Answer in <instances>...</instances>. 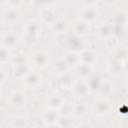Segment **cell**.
<instances>
[{"label": "cell", "instance_id": "6da1fadb", "mask_svg": "<svg viewBox=\"0 0 128 128\" xmlns=\"http://www.w3.org/2000/svg\"><path fill=\"white\" fill-rule=\"evenodd\" d=\"M40 33H41L40 23L35 20L29 21L24 28L23 42H25L27 45H34L37 42Z\"/></svg>", "mask_w": 128, "mask_h": 128}, {"label": "cell", "instance_id": "7a4b0ae2", "mask_svg": "<svg viewBox=\"0 0 128 128\" xmlns=\"http://www.w3.org/2000/svg\"><path fill=\"white\" fill-rule=\"evenodd\" d=\"M7 102L12 108H22L27 103V97L22 91H14L9 95Z\"/></svg>", "mask_w": 128, "mask_h": 128}, {"label": "cell", "instance_id": "3957f363", "mask_svg": "<svg viewBox=\"0 0 128 128\" xmlns=\"http://www.w3.org/2000/svg\"><path fill=\"white\" fill-rule=\"evenodd\" d=\"M94 111L99 116H106V115H108L110 113V111H111L110 102L107 99H105V98L99 99L97 102H95Z\"/></svg>", "mask_w": 128, "mask_h": 128}, {"label": "cell", "instance_id": "277c9868", "mask_svg": "<svg viewBox=\"0 0 128 128\" xmlns=\"http://www.w3.org/2000/svg\"><path fill=\"white\" fill-rule=\"evenodd\" d=\"M24 82H25L27 87H29L31 89H34V88H36V87H38L40 85V83H41V76L37 72L27 73L24 76Z\"/></svg>", "mask_w": 128, "mask_h": 128}, {"label": "cell", "instance_id": "5b68a950", "mask_svg": "<svg viewBox=\"0 0 128 128\" xmlns=\"http://www.w3.org/2000/svg\"><path fill=\"white\" fill-rule=\"evenodd\" d=\"M59 117H60L59 116V113L56 110L51 109V110H49V111H47V112L44 113L43 120L42 121L47 126H56Z\"/></svg>", "mask_w": 128, "mask_h": 128}, {"label": "cell", "instance_id": "8992f818", "mask_svg": "<svg viewBox=\"0 0 128 128\" xmlns=\"http://www.w3.org/2000/svg\"><path fill=\"white\" fill-rule=\"evenodd\" d=\"M2 42H3V45L4 47L8 48V49H11L13 47H15L18 43V38H17V35L14 34V33H6L3 37H2Z\"/></svg>", "mask_w": 128, "mask_h": 128}, {"label": "cell", "instance_id": "52a82bcc", "mask_svg": "<svg viewBox=\"0 0 128 128\" xmlns=\"http://www.w3.org/2000/svg\"><path fill=\"white\" fill-rule=\"evenodd\" d=\"M79 58H80V62H82L83 64L92 65L94 61L97 59V55L91 50H84L79 55Z\"/></svg>", "mask_w": 128, "mask_h": 128}, {"label": "cell", "instance_id": "ba28073f", "mask_svg": "<svg viewBox=\"0 0 128 128\" xmlns=\"http://www.w3.org/2000/svg\"><path fill=\"white\" fill-rule=\"evenodd\" d=\"M49 58L44 50H39L34 54V62L38 67H45Z\"/></svg>", "mask_w": 128, "mask_h": 128}, {"label": "cell", "instance_id": "9c48e42d", "mask_svg": "<svg viewBox=\"0 0 128 128\" xmlns=\"http://www.w3.org/2000/svg\"><path fill=\"white\" fill-rule=\"evenodd\" d=\"M81 18L83 21H85L86 23L90 24L91 22L95 21L96 18H97V13L94 9H92L91 7H87L86 9H84L82 11V14H81Z\"/></svg>", "mask_w": 128, "mask_h": 128}, {"label": "cell", "instance_id": "30bf717a", "mask_svg": "<svg viewBox=\"0 0 128 128\" xmlns=\"http://www.w3.org/2000/svg\"><path fill=\"white\" fill-rule=\"evenodd\" d=\"M5 20L9 23H15V22H18L20 17H21V14H20V11L16 8H13V9H10L8 10L6 13H5Z\"/></svg>", "mask_w": 128, "mask_h": 128}, {"label": "cell", "instance_id": "8fae6325", "mask_svg": "<svg viewBox=\"0 0 128 128\" xmlns=\"http://www.w3.org/2000/svg\"><path fill=\"white\" fill-rule=\"evenodd\" d=\"M63 98L60 97V96H52L48 99L47 101V106L50 108V109H54V110H58L62 107L63 105Z\"/></svg>", "mask_w": 128, "mask_h": 128}, {"label": "cell", "instance_id": "7c38bea8", "mask_svg": "<svg viewBox=\"0 0 128 128\" xmlns=\"http://www.w3.org/2000/svg\"><path fill=\"white\" fill-rule=\"evenodd\" d=\"M41 19L45 23H53L56 20L54 11L49 8H44L41 12Z\"/></svg>", "mask_w": 128, "mask_h": 128}, {"label": "cell", "instance_id": "4fadbf2b", "mask_svg": "<svg viewBox=\"0 0 128 128\" xmlns=\"http://www.w3.org/2000/svg\"><path fill=\"white\" fill-rule=\"evenodd\" d=\"M64 60L66 61V63L68 64V66H69V65L75 66V65H77V63H80L79 55H77L75 52H72V51L67 52V53L65 54Z\"/></svg>", "mask_w": 128, "mask_h": 128}, {"label": "cell", "instance_id": "5bb4252c", "mask_svg": "<svg viewBox=\"0 0 128 128\" xmlns=\"http://www.w3.org/2000/svg\"><path fill=\"white\" fill-rule=\"evenodd\" d=\"M74 30L76 33L78 34H85L87 33V31L89 30L88 28V23H86L85 21L83 20H80V21H77L75 23V26H74Z\"/></svg>", "mask_w": 128, "mask_h": 128}, {"label": "cell", "instance_id": "9a60e30c", "mask_svg": "<svg viewBox=\"0 0 128 128\" xmlns=\"http://www.w3.org/2000/svg\"><path fill=\"white\" fill-rule=\"evenodd\" d=\"M11 126L12 127H26L28 126V122L25 117L22 116H16L11 120Z\"/></svg>", "mask_w": 128, "mask_h": 128}, {"label": "cell", "instance_id": "2e32d148", "mask_svg": "<svg viewBox=\"0 0 128 128\" xmlns=\"http://www.w3.org/2000/svg\"><path fill=\"white\" fill-rule=\"evenodd\" d=\"M86 106L83 103H77L72 107V113L76 116H83L86 114Z\"/></svg>", "mask_w": 128, "mask_h": 128}, {"label": "cell", "instance_id": "e0dca14e", "mask_svg": "<svg viewBox=\"0 0 128 128\" xmlns=\"http://www.w3.org/2000/svg\"><path fill=\"white\" fill-rule=\"evenodd\" d=\"M88 90H89V86L86 85V84L83 83V82L78 83V84L75 86L76 94H77L78 96H81V97H84V96L88 93Z\"/></svg>", "mask_w": 128, "mask_h": 128}, {"label": "cell", "instance_id": "ac0fdd59", "mask_svg": "<svg viewBox=\"0 0 128 128\" xmlns=\"http://www.w3.org/2000/svg\"><path fill=\"white\" fill-rule=\"evenodd\" d=\"M67 29V24L65 21L63 20H58V21H54L53 22V30L57 31L58 33H63L65 32Z\"/></svg>", "mask_w": 128, "mask_h": 128}, {"label": "cell", "instance_id": "d6986e66", "mask_svg": "<svg viewBox=\"0 0 128 128\" xmlns=\"http://www.w3.org/2000/svg\"><path fill=\"white\" fill-rule=\"evenodd\" d=\"M55 70H57L59 73L64 74L68 70V64L64 59H60L57 62H55Z\"/></svg>", "mask_w": 128, "mask_h": 128}, {"label": "cell", "instance_id": "ffe728a7", "mask_svg": "<svg viewBox=\"0 0 128 128\" xmlns=\"http://www.w3.org/2000/svg\"><path fill=\"white\" fill-rule=\"evenodd\" d=\"M72 125H73V120L68 118V116L63 117V118L59 117V119L57 121V124H56V126H59V127H70Z\"/></svg>", "mask_w": 128, "mask_h": 128}, {"label": "cell", "instance_id": "44dd1931", "mask_svg": "<svg viewBox=\"0 0 128 128\" xmlns=\"http://www.w3.org/2000/svg\"><path fill=\"white\" fill-rule=\"evenodd\" d=\"M10 59V53L8 48L0 47V63H5Z\"/></svg>", "mask_w": 128, "mask_h": 128}, {"label": "cell", "instance_id": "7402d4cb", "mask_svg": "<svg viewBox=\"0 0 128 128\" xmlns=\"http://www.w3.org/2000/svg\"><path fill=\"white\" fill-rule=\"evenodd\" d=\"M62 84L64 86L65 89H68L69 87H71L73 85V77L69 74L64 73L63 74V78H62Z\"/></svg>", "mask_w": 128, "mask_h": 128}, {"label": "cell", "instance_id": "603a6c76", "mask_svg": "<svg viewBox=\"0 0 128 128\" xmlns=\"http://www.w3.org/2000/svg\"><path fill=\"white\" fill-rule=\"evenodd\" d=\"M91 65H87V64H81L79 66V74L82 76V77H88L89 74H90V71H91Z\"/></svg>", "mask_w": 128, "mask_h": 128}, {"label": "cell", "instance_id": "cb8c5ba5", "mask_svg": "<svg viewBox=\"0 0 128 128\" xmlns=\"http://www.w3.org/2000/svg\"><path fill=\"white\" fill-rule=\"evenodd\" d=\"M103 37H106V36H108L109 34H110V28L107 26V25H103V26H101L100 28H99V31H98Z\"/></svg>", "mask_w": 128, "mask_h": 128}, {"label": "cell", "instance_id": "d4e9b609", "mask_svg": "<svg viewBox=\"0 0 128 128\" xmlns=\"http://www.w3.org/2000/svg\"><path fill=\"white\" fill-rule=\"evenodd\" d=\"M35 2L37 3V5H41V6H46V5H49L51 3L54 2V0H35Z\"/></svg>", "mask_w": 128, "mask_h": 128}, {"label": "cell", "instance_id": "484cf974", "mask_svg": "<svg viewBox=\"0 0 128 128\" xmlns=\"http://www.w3.org/2000/svg\"><path fill=\"white\" fill-rule=\"evenodd\" d=\"M7 79V73L3 70H0V85L3 84Z\"/></svg>", "mask_w": 128, "mask_h": 128}]
</instances>
